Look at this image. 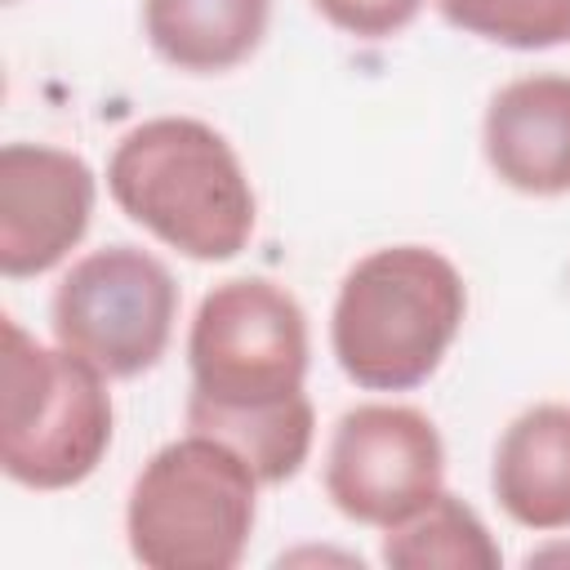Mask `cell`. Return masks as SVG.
<instances>
[{"mask_svg":"<svg viewBox=\"0 0 570 570\" xmlns=\"http://www.w3.org/2000/svg\"><path fill=\"white\" fill-rule=\"evenodd\" d=\"M107 191L129 223L196 263L236 258L258 218L240 156L214 125L191 116L134 125L107 160Z\"/></svg>","mask_w":570,"mask_h":570,"instance_id":"obj_1","label":"cell"},{"mask_svg":"<svg viewBox=\"0 0 570 570\" xmlns=\"http://www.w3.org/2000/svg\"><path fill=\"white\" fill-rule=\"evenodd\" d=\"M468 316L463 272L432 245H383L356 258L330 312L338 370L365 392L428 383Z\"/></svg>","mask_w":570,"mask_h":570,"instance_id":"obj_2","label":"cell"},{"mask_svg":"<svg viewBox=\"0 0 570 570\" xmlns=\"http://www.w3.org/2000/svg\"><path fill=\"white\" fill-rule=\"evenodd\" d=\"M258 485L249 463L205 432L160 445L134 476L125 503L134 561L151 570L240 566L258 517Z\"/></svg>","mask_w":570,"mask_h":570,"instance_id":"obj_3","label":"cell"},{"mask_svg":"<svg viewBox=\"0 0 570 570\" xmlns=\"http://www.w3.org/2000/svg\"><path fill=\"white\" fill-rule=\"evenodd\" d=\"M111 445L107 374L85 356L45 347L13 316L0 352V463L27 490H71Z\"/></svg>","mask_w":570,"mask_h":570,"instance_id":"obj_4","label":"cell"},{"mask_svg":"<svg viewBox=\"0 0 570 570\" xmlns=\"http://www.w3.org/2000/svg\"><path fill=\"white\" fill-rule=\"evenodd\" d=\"M307 316L298 298L263 276L214 285L187 330L191 396L200 405H272L303 392Z\"/></svg>","mask_w":570,"mask_h":570,"instance_id":"obj_5","label":"cell"},{"mask_svg":"<svg viewBox=\"0 0 570 570\" xmlns=\"http://www.w3.org/2000/svg\"><path fill=\"white\" fill-rule=\"evenodd\" d=\"M49 321L53 338L107 379H138L174 338L178 285L156 254L138 245H102L67 267Z\"/></svg>","mask_w":570,"mask_h":570,"instance_id":"obj_6","label":"cell"},{"mask_svg":"<svg viewBox=\"0 0 570 570\" xmlns=\"http://www.w3.org/2000/svg\"><path fill=\"white\" fill-rule=\"evenodd\" d=\"M441 490L445 445L423 410L370 401L334 423L325 450V494L347 521L392 530Z\"/></svg>","mask_w":570,"mask_h":570,"instance_id":"obj_7","label":"cell"},{"mask_svg":"<svg viewBox=\"0 0 570 570\" xmlns=\"http://www.w3.org/2000/svg\"><path fill=\"white\" fill-rule=\"evenodd\" d=\"M98 200L94 169L49 142L0 147V272L9 281L45 276L89 232Z\"/></svg>","mask_w":570,"mask_h":570,"instance_id":"obj_8","label":"cell"},{"mask_svg":"<svg viewBox=\"0 0 570 570\" xmlns=\"http://www.w3.org/2000/svg\"><path fill=\"white\" fill-rule=\"evenodd\" d=\"M481 151L494 178L521 196L570 191V76L534 71L494 89L481 120Z\"/></svg>","mask_w":570,"mask_h":570,"instance_id":"obj_9","label":"cell"},{"mask_svg":"<svg viewBox=\"0 0 570 570\" xmlns=\"http://www.w3.org/2000/svg\"><path fill=\"white\" fill-rule=\"evenodd\" d=\"M499 508L525 530H570V405L543 401L517 414L490 463Z\"/></svg>","mask_w":570,"mask_h":570,"instance_id":"obj_10","label":"cell"},{"mask_svg":"<svg viewBox=\"0 0 570 570\" xmlns=\"http://www.w3.org/2000/svg\"><path fill=\"white\" fill-rule=\"evenodd\" d=\"M272 0H142V31L160 62L187 76L240 67L267 36Z\"/></svg>","mask_w":570,"mask_h":570,"instance_id":"obj_11","label":"cell"},{"mask_svg":"<svg viewBox=\"0 0 570 570\" xmlns=\"http://www.w3.org/2000/svg\"><path fill=\"white\" fill-rule=\"evenodd\" d=\"M187 432H205L236 450L263 485L298 476L316 441V410L307 392H294L272 405H200L187 401Z\"/></svg>","mask_w":570,"mask_h":570,"instance_id":"obj_12","label":"cell"},{"mask_svg":"<svg viewBox=\"0 0 570 570\" xmlns=\"http://www.w3.org/2000/svg\"><path fill=\"white\" fill-rule=\"evenodd\" d=\"M383 561L396 570H494L503 552L476 508L441 490L428 508L383 530Z\"/></svg>","mask_w":570,"mask_h":570,"instance_id":"obj_13","label":"cell"},{"mask_svg":"<svg viewBox=\"0 0 570 570\" xmlns=\"http://www.w3.org/2000/svg\"><path fill=\"white\" fill-rule=\"evenodd\" d=\"M441 18L503 49L570 45V0H436Z\"/></svg>","mask_w":570,"mask_h":570,"instance_id":"obj_14","label":"cell"},{"mask_svg":"<svg viewBox=\"0 0 570 570\" xmlns=\"http://www.w3.org/2000/svg\"><path fill=\"white\" fill-rule=\"evenodd\" d=\"M423 4L428 0H312V9L330 27L356 36V40H387V36L405 31L423 13Z\"/></svg>","mask_w":570,"mask_h":570,"instance_id":"obj_15","label":"cell"}]
</instances>
